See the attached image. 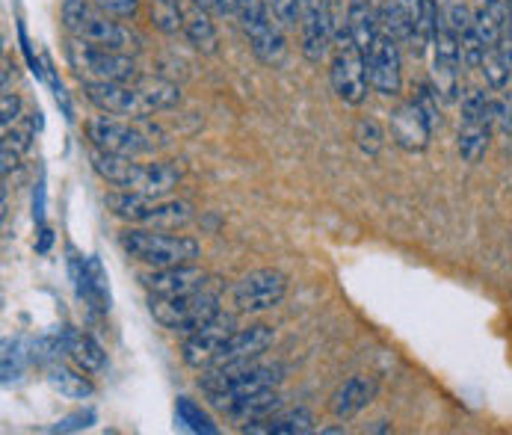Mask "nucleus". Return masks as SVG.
I'll use <instances>...</instances> for the list:
<instances>
[{
  "instance_id": "nucleus-1",
  "label": "nucleus",
  "mask_w": 512,
  "mask_h": 435,
  "mask_svg": "<svg viewBox=\"0 0 512 435\" xmlns=\"http://www.w3.org/2000/svg\"><path fill=\"white\" fill-rule=\"evenodd\" d=\"M83 95L95 110L134 122L181 104V89L163 77H137L128 83H83Z\"/></svg>"
},
{
  "instance_id": "nucleus-2",
  "label": "nucleus",
  "mask_w": 512,
  "mask_h": 435,
  "mask_svg": "<svg viewBox=\"0 0 512 435\" xmlns=\"http://www.w3.org/2000/svg\"><path fill=\"white\" fill-rule=\"evenodd\" d=\"M92 169L119 190L128 193H143V196H169L178 181L184 178V169L175 160H163V163H137V157H122V154H107L92 148L89 154Z\"/></svg>"
},
{
  "instance_id": "nucleus-3",
  "label": "nucleus",
  "mask_w": 512,
  "mask_h": 435,
  "mask_svg": "<svg viewBox=\"0 0 512 435\" xmlns=\"http://www.w3.org/2000/svg\"><path fill=\"white\" fill-rule=\"evenodd\" d=\"M63 27L69 30L72 39H80L95 48H110L122 54H137L143 48V39L131 27H125L122 21L98 9L92 0H66Z\"/></svg>"
},
{
  "instance_id": "nucleus-4",
  "label": "nucleus",
  "mask_w": 512,
  "mask_h": 435,
  "mask_svg": "<svg viewBox=\"0 0 512 435\" xmlns=\"http://www.w3.org/2000/svg\"><path fill=\"white\" fill-rule=\"evenodd\" d=\"M119 246L128 258L146 264L148 270H166L181 264H196L202 255V243L187 234H163L157 228L131 225L119 231Z\"/></svg>"
},
{
  "instance_id": "nucleus-5",
  "label": "nucleus",
  "mask_w": 512,
  "mask_h": 435,
  "mask_svg": "<svg viewBox=\"0 0 512 435\" xmlns=\"http://www.w3.org/2000/svg\"><path fill=\"white\" fill-rule=\"evenodd\" d=\"M282 379H285V367L279 362L246 364V367H211V373H205L199 379V388L208 394V403L214 409L225 412L231 403H237L243 397L273 391Z\"/></svg>"
},
{
  "instance_id": "nucleus-6",
  "label": "nucleus",
  "mask_w": 512,
  "mask_h": 435,
  "mask_svg": "<svg viewBox=\"0 0 512 435\" xmlns=\"http://www.w3.org/2000/svg\"><path fill=\"white\" fill-rule=\"evenodd\" d=\"M107 211L116 219H125L128 225H143L157 231H178L193 222V208L178 199L166 196H143V193H128V190H113L104 196Z\"/></svg>"
},
{
  "instance_id": "nucleus-7",
  "label": "nucleus",
  "mask_w": 512,
  "mask_h": 435,
  "mask_svg": "<svg viewBox=\"0 0 512 435\" xmlns=\"http://www.w3.org/2000/svg\"><path fill=\"white\" fill-rule=\"evenodd\" d=\"M148 311L157 326L175 335H190L220 314V296L208 288L178 296H148Z\"/></svg>"
},
{
  "instance_id": "nucleus-8",
  "label": "nucleus",
  "mask_w": 512,
  "mask_h": 435,
  "mask_svg": "<svg viewBox=\"0 0 512 435\" xmlns=\"http://www.w3.org/2000/svg\"><path fill=\"white\" fill-rule=\"evenodd\" d=\"M495 128H498V101L480 86L465 89L462 116H459V137H456L459 157L465 163H480L492 145Z\"/></svg>"
},
{
  "instance_id": "nucleus-9",
  "label": "nucleus",
  "mask_w": 512,
  "mask_h": 435,
  "mask_svg": "<svg viewBox=\"0 0 512 435\" xmlns=\"http://www.w3.org/2000/svg\"><path fill=\"white\" fill-rule=\"evenodd\" d=\"M329 83H332V92L350 107H362L367 101V92H370L367 60L362 48L347 33V24L335 33V42H332Z\"/></svg>"
},
{
  "instance_id": "nucleus-10",
  "label": "nucleus",
  "mask_w": 512,
  "mask_h": 435,
  "mask_svg": "<svg viewBox=\"0 0 512 435\" xmlns=\"http://www.w3.org/2000/svg\"><path fill=\"white\" fill-rule=\"evenodd\" d=\"M66 60L83 83H128L140 77L134 54L95 48L80 39H72L66 45Z\"/></svg>"
},
{
  "instance_id": "nucleus-11",
  "label": "nucleus",
  "mask_w": 512,
  "mask_h": 435,
  "mask_svg": "<svg viewBox=\"0 0 512 435\" xmlns=\"http://www.w3.org/2000/svg\"><path fill=\"white\" fill-rule=\"evenodd\" d=\"M86 137L92 148L107 151V154H122V157H140L160 148V143L154 140L157 128L131 125V119H116L110 113L92 116L86 122Z\"/></svg>"
},
{
  "instance_id": "nucleus-12",
  "label": "nucleus",
  "mask_w": 512,
  "mask_h": 435,
  "mask_svg": "<svg viewBox=\"0 0 512 435\" xmlns=\"http://www.w3.org/2000/svg\"><path fill=\"white\" fill-rule=\"evenodd\" d=\"M288 293V276L276 267H264V270H252L246 273L234 290V308L240 314H264L273 311Z\"/></svg>"
},
{
  "instance_id": "nucleus-13",
  "label": "nucleus",
  "mask_w": 512,
  "mask_h": 435,
  "mask_svg": "<svg viewBox=\"0 0 512 435\" xmlns=\"http://www.w3.org/2000/svg\"><path fill=\"white\" fill-rule=\"evenodd\" d=\"M433 63H430V83L439 92L444 104H456L462 95V80H459V69H462V51H459V39L456 33L439 21L436 39H433Z\"/></svg>"
},
{
  "instance_id": "nucleus-14",
  "label": "nucleus",
  "mask_w": 512,
  "mask_h": 435,
  "mask_svg": "<svg viewBox=\"0 0 512 435\" xmlns=\"http://www.w3.org/2000/svg\"><path fill=\"white\" fill-rule=\"evenodd\" d=\"M367 77H370V89L385 95V98H397L403 92V60H400V42L385 33L379 27L370 51H367Z\"/></svg>"
},
{
  "instance_id": "nucleus-15",
  "label": "nucleus",
  "mask_w": 512,
  "mask_h": 435,
  "mask_svg": "<svg viewBox=\"0 0 512 435\" xmlns=\"http://www.w3.org/2000/svg\"><path fill=\"white\" fill-rule=\"evenodd\" d=\"M302 57L320 63L335 42V6L332 0H302Z\"/></svg>"
},
{
  "instance_id": "nucleus-16",
  "label": "nucleus",
  "mask_w": 512,
  "mask_h": 435,
  "mask_svg": "<svg viewBox=\"0 0 512 435\" xmlns=\"http://www.w3.org/2000/svg\"><path fill=\"white\" fill-rule=\"evenodd\" d=\"M237 329V320L231 314H217L214 320H208L202 329L184 335V344H181V359L187 367H196V370H208L217 353L222 350V344L231 338V332Z\"/></svg>"
},
{
  "instance_id": "nucleus-17",
  "label": "nucleus",
  "mask_w": 512,
  "mask_h": 435,
  "mask_svg": "<svg viewBox=\"0 0 512 435\" xmlns=\"http://www.w3.org/2000/svg\"><path fill=\"white\" fill-rule=\"evenodd\" d=\"M273 341H276V332L270 326H264V323L234 329L231 338L222 344V350L217 353L211 367H246V364H255L273 347Z\"/></svg>"
},
{
  "instance_id": "nucleus-18",
  "label": "nucleus",
  "mask_w": 512,
  "mask_h": 435,
  "mask_svg": "<svg viewBox=\"0 0 512 435\" xmlns=\"http://www.w3.org/2000/svg\"><path fill=\"white\" fill-rule=\"evenodd\" d=\"M388 134H391V143L409 154H421L430 140H433V128L427 125L424 113L418 110L415 101H406L400 104L391 116H388Z\"/></svg>"
},
{
  "instance_id": "nucleus-19",
  "label": "nucleus",
  "mask_w": 512,
  "mask_h": 435,
  "mask_svg": "<svg viewBox=\"0 0 512 435\" xmlns=\"http://www.w3.org/2000/svg\"><path fill=\"white\" fill-rule=\"evenodd\" d=\"M140 282L151 296H178V293L205 288L208 273L196 264H181V267H166V270H148L140 276Z\"/></svg>"
},
{
  "instance_id": "nucleus-20",
  "label": "nucleus",
  "mask_w": 512,
  "mask_h": 435,
  "mask_svg": "<svg viewBox=\"0 0 512 435\" xmlns=\"http://www.w3.org/2000/svg\"><path fill=\"white\" fill-rule=\"evenodd\" d=\"M379 394V382L367 373H356L347 382H341L329 400V412L338 421H353L362 409H367Z\"/></svg>"
},
{
  "instance_id": "nucleus-21",
  "label": "nucleus",
  "mask_w": 512,
  "mask_h": 435,
  "mask_svg": "<svg viewBox=\"0 0 512 435\" xmlns=\"http://www.w3.org/2000/svg\"><path fill=\"white\" fill-rule=\"evenodd\" d=\"M421 9H424V0H385L382 12H379V27L385 33H391L400 45L412 48L418 21H421Z\"/></svg>"
},
{
  "instance_id": "nucleus-22",
  "label": "nucleus",
  "mask_w": 512,
  "mask_h": 435,
  "mask_svg": "<svg viewBox=\"0 0 512 435\" xmlns=\"http://www.w3.org/2000/svg\"><path fill=\"white\" fill-rule=\"evenodd\" d=\"M243 33H246V39H249L252 54H255L261 63H267V66H279V63L285 60V54H288L285 27H282L273 15H267L264 21H258V24L246 27Z\"/></svg>"
},
{
  "instance_id": "nucleus-23",
  "label": "nucleus",
  "mask_w": 512,
  "mask_h": 435,
  "mask_svg": "<svg viewBox=\"0 0 512 435\" xmlns=\"http://www.w3.org/2000/svg\"><path fill=\"white\" fill-rule=\"evenodd\" d=\"M282 406H285V400H282V394L273 388V391H261V394H252V397H243V400L231 403L222 415H225L231 424H240V430H243V427H249V424H261V421L273 418L276 412H282Z\"/></svg>"
},
{
  "instance_id": "nucleus-24",
  "label": "nucleus",
  "mask_w": 512,
  "mask_h": 435,
  "mask_svg": "<svg viewBox=\"0 0 512 435\" xmlns=\"http://www.w3.org/2000/svg\"><path fill=\"white\" fill-rule=\"evenodd\" d=\"M60 335H63V353H69V359H72L80 370H86V373H101V370L107 367V353H104V347H101L92 335L74 332V329H63Z\"/></svg>"
},
{
  "instance_id": "nucleus-25",
  "label": "nucleus",
  "mask_w": 512,
  "mask_h": 435,
  "mask_svg": "<svg viewBox=\"0 0 512 435\" xmlns=\"http://www.w3.org/2000/svg\"><path fill=\"white\" fill-rule=\"evenodd\" d=\"M181 33L187 36V42L199 54H217L220 51V33H217V27L211 21L208 9H202L196 3L184 9V30Z\"/></svg>"
},
{
  "instance_id": "nucleus-26",
  "label": "nucleus",
  "mask_w": 512,
  "mask_h": 435,
  "mask_svg": "<svg viewBox=\"0 0 512 435\" xmlns=\"http://www.w3.org/2000/svg\"><path fill=\"white\" fill-rule=\"evenodd\" d=\"M344 12H347V21H344L347 33L353 36V42L362 48V54L367 57V51H370V45H373V39L379 33V12L373 9L370 0H347Z\"/></svg>"
},
{
  "instance_id": "nucleus-27",
  "label": "nucleus",
  "mask_w": 512,
  "mask_h": 435,
  "mask_svg": "<svg viewBox=\"0 0 512 435\" xmlns=\"http://www.w3.org/2000/svg\"><path fill=\"white\" fill-rule=\"evenodd\" d=\"M314 412L305 409V406H296V409H282L276 412L273 418L261 421V424H249L243 427V433H276V435H305L314 430Z\"/></svg>"
},
{
  "instance_id": "nucleus-28",
  "label": "nucleus",
  "mask_w": 512,
  "mask_h": 435,
  "mask_svg": "<svg viewBox=\"0 0 512 435\" xmlns=\"http://www.w3.org/2000/svg\"><path fill=\"white\" fill-rule=\"evenodd\" d=\"M86 370H72L69 364H60V362H51L45 367V379H48V385L57 391V394H63V397H69V400H89L92 394H95V385H92V379L89 376H83Z\"/></svg>"
},
{
  "instance_id": "nucleus-29",
  "label": "nucleus",
  "mask_w": 512,
  "mask_h": 435,
  "mask_svg": "<svg viewBox=\"0 0 512 435\" xmlns=\"http://www.w3.org/2000/svg\"><path fill=\"white\" fill-rule=\"evenodd\" d=\"M80 299H86L92 308L98 311H110V279H107V270L101 264L98 255H89L86 258V273H83V282L80 288L74 290Z\"/></svg>"
},
{
  "instance_id": "nucleus-30",
  "label": "nucleus",
  "mask_w": 512,
  "mask_h": 435,
  "mask_svg": "<svg viewBox=\"0 0 512 435\" xmlns=\"http://www.w3.org/2000/svg\"><path fill=\"white\" fill-rule=\"evenodd\" d=\"M175 421H178L184 430H190V433H217V424H214V421L202 412V406L193 403L190 397H178V403H175Z\"/></svg>"
},
{
  "instance_id": "nucleus-31",
  "label": "nucleus",
  "mask_w": 512,
  "mask_h": 435,
  "mask_svg": "<svg viewBox=\"0 0 512 435\" xmlns=\"http://www.w3.org/2000/svg\"><path fill=\"white\" fill-rule=\"evenodd\" d=\"M353 140H356V145L365 151L367 157H376L385 148V131H382V125L373 116H362L356 122V128H353Z\"/></svg>"
},
{
  "instance_id": "nucleus-32",
  "label": "nucleus",
  "mask_w": 512,
  "mask_h": 435,
  "mask_svg": "<svg viewBox=\"0 0 512 435\" xmlns=\"http://www.w3.org/2000/svg\"><path fill=\"white\" fill-rule=\"evenodd\" d=\"M415 104H418V110L424 113V119H427V125L433 128V134L441 128V98L439 92L433 89V83L430 80H421L418 83V92H415V98H412Z\"/></svg>"
},
{
  "instance_id": "nucleus-33",
  "label": "nucleus",
  "mask_w": 512,
  "mask_h": 435,
  "mask_svg": "<svg viewBox=\"0 0 512 435\" xmlns=\"http://www.w3.org/2000/svg\"><path fill=\"white\" fill-rule=\"evenodd\" d=\"M459 51H462V66H465V69H480V66H483L486 45H483V39H480V33H477V27H474V24L462 33V39H459Z\"/></svg>"
},
{
  "instance_id": "nucleus-34",
  "label": "nucleus",
  "mask_w": 512,
  "mask_h": 435,
  "mask_svg": "<svg viewBox=\"0 0 512 435\" xmlns=\"http://www.w3.org/2000/svg\"><path fill=\"white\" fill-rule=\"evenodd\" d=\"M30 359V353L21 350V341H6L3 344V382H15L24 370V362Z\"/></svg>"
},
{
  "instance_id": "nucleus-35",
  "label": "nucleus",
  "mask_w": 512,
  "mask_h": 435,
  "mask_svg": "<svg viewBox=\"0 0 512 435\" xmlns=\"http://www.w3.org/2000/svg\"><path fill=\"white\" fill-rule=\"evenodd\" d=\"M267 6L285 30H291L302 21V0H267Z\"/></svg>"
},
{
  "instance_id": "nucleus-36",
  "label": "nucleus",
  "mask_w": 512,
  "mask_h": 435,
  "mask_svg": "<svg viewBox=\"0 0 512 435\" xmlns=\"http://www.w3.org/2000/svg\"><path fill=\"white\" fill-rule=\"evenodd\" d=\"M267 15H273L267 0H237V21H240L243 30L258 24V21H264Z\"/></svg>"
},
{
  "instance_id": "nucleus-37",
  "label": "nucleus",
  "mask_w": 512,
  "mask_h": 435,
  "mask_svg": "<svg viewBox=\"0 0 512 435\" xmlns=\"http://www.w3.org/2000/svg\"><path fill=\"white\" fill-rule=\"evenodd\" d=\"M21 119V98L12 89H3L0 95V125L3 131H9V125H15Z\"/></svg>"
},
{
  "instance_id": "nucleus-38",
  "label": "nucleus",
  "mask_w": 512,
  "mask_h": 435,
  "mask_svg": "<svg viewBox=\"0 0 512 435\" xmlns=\"http://www.w3.org/2000/svg\"><path fill=\"white\" fill-rule=\"evenodd\" d=\"M92 3L113 18H134L140 9V0H92Z\"/></svg>"
},
{
  "instance_id": "nucleus-39",
  "label": "nucleus",
  "mask_w": 512,
  "mask_h": 435,
  "mask_svg": "<svg viewBox=\"0 0 512 435\" xmlns=\"http://www.w3.org/2000/svg\"><path fill=\"white\" fill-rule=\"evenodd\" d=\"M92 424H95V412L86 409V412H77L72 418H63L57 427H51V433H77V430H86Z\"/></svg>"
},
{
  "instance_id": "nucleus-40",
  "label": "nucleus",
  "mask_w": 512,
  "mask_h": 435,
  "mask_svg": "<svg viewBox=\"0 0 512 435\" xmlns=\"http://www.w3.org/2000/svg\"><path fill=\"white\" fill-rule=\"evenodd\" d=\"M0 154H3V175L15 172V169H18V157H21V151H18V148H12L9 143H3Z\"/></svg>"
},
{
  "instance_id": "nucleus-41",
  "label": "nucleus",
  "mask_w": 512,
  "mask_h": 435,
  "mask_svg": "<svg viewBox=\"0 0 512 435\" xmlns=\"http://www.w3.org/2000/svg\"><path fill=\"white\" fill-rule=\"evenodd\" d=\"M42 208H45V184H39L36 187V196H33V217H36L39 225L45 222V211Z\"/></svg>"
},
{
  "instance_id": "nucleus-42",
  "label": "nucleus",
  "mask_w": 512,
  "mask_h": 435,
  "mask_svg": "<svg viewBox=\"0 0 512 435\" xmlns=\"http://www.w3.org/2000/svg\"><path fill=\"white\" fill-rule=\"evenodd\" d=\"M217 12L237 18V0H217Z\"/></svg>"
},
{
  "instance_id": "nucleus-43",
  "label": "nucleus",
  "mask_w": 512,
  "mask_h": 435,
  "mask_svg": "<svg viewBox=\"0 0 512 435\" xmlns=\"http://www.w3.org/2000/svg\"><path fill=\"white\" fill-rule=\"evenodd\" d=\"M193 3H196V6H202V9H208V12H211V9H217V0H193Z\"/></svg>"
},
{
  "instance_id": "nucleus-44",
  "label": "nucleus",
  "mask_w": 512,
  "mask_h": 435,
  "mask_svg": "<svg viewBox=\"0 0 512 435\" xmlns=\"http://www.w3.org/2000/svg\"><path fill=\"white\" fill-rule=\"evenodd\" d=\"M450 3H453V0H436V6H439L441 12H444V9H447V6H450Z\"/></svg>"
}]
</instances>
